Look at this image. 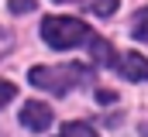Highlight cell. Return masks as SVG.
<instances>
[{"label":"cell","instance_id":"cell-1","mask_svg":"<svg viewBox=\"0 0 148 137\" xmlns=\"http://www.w3.org/2000/svg\"><path fill=\"white\" fill-rule=\"evenodd\" d=\"M28 79H31V86H38V89H48L55 96H66L79 82H93V65H83V62H69V65H35L28 72Z\"/></svg>","mask_w":148,"mask_h":137},{"label":"cell","instance_id":"cell-9","mask_svg":"<svg viewBox=\"0 0 148 137\" xmlns=\"http://www.w3.org/2000/svg\"><path fill=\"white\" fill-rule=\"evenodd\" d=\"M14 96H17V86H14V82H7V79H0V110L14 100Z\"/></svg>","mask_w":148,"mask_h":137},{"label":"cell","instance_id":"cell-11","mask_svg":"<svg viewBox=\"0 0 148 137\" xmlns=\"http://www.w3.org/2000/svg\"><path fill=\"white\" fill-rule=\"evenodd\" d=\"M97 100H100V103H114V93H110V89H100Z\"/></svg>","mask_w":148,"mask_h":137},{"label":"cell","instance_id":"cell-3","mask_svg":"<svg viewBox=\"0 0 148 137\" xmlns=\"http://www.w3.org/2000/svg\"><path fill=\"white\" fill-rule=\"evenodd\" d=\"M114 68H117L124 79H131V82H145V79H148V58L138 55V52H124V55H117Z\"/></svg>","mask_w":148,"mask_h":137},{"label":"cell","instance_id":"cell-7","mask_svg":"<svg viewBox=\"0 0 148 137\" xmlns=\"http://www.w3.org/2000/svg\"><path fill=\"white\" fill-rule=\"evenodd\" d=\"M131 34L138 38V41H148V7L134 17V24H131Z\"/></svg>","mask_w":148,"mask_h":137},{"label":"cell","instance_id":"cell-5","mask_svg":"<svg viewBox=\"0 0 148 137\" xmlns=\"http://www.w3.org/2000/svg\"><path fill=\"white\" fill-rule=\"evenodd\" d=\"M90 55H93V65H114L117 62V52L110 48V41L100 38V34L90 38Z\"/></svg>","mask_w":148,"mask_h":137},{"label":"cell","instance_id":"cell-4","mask_svg":"<svg viewBox=\"0 0 148 137\" xmlns=\"http://www.w3.org/2000/svg\"><path fill=\"white\" fill-rule=\"evenodd\" d=\"M21 123L28 127V130H48L52 127V106L48 103H38V100H31V103H24V110H21Z\"/></svg>","mask_w":148,"mask_h":137},{"label":"cell","instance_id":"cell-10","mask_svg":"<svg viewBox=\"0 0 148 137\" xmlns=\"http://www.w3.org/2000/svg\"><path fill=\"white\" fill-rule=\"evenodd\" d=\"M7 7H10L14 14H28V10H35V0H10Z\"/></svg>","mask_w":148,"mask_h":137},{"label":"cell","instance_id":"cell-12","mask_svg":"<svg viewBox=\"0 0 148 137\" xmlns=\"http://www.w3.org/2000/svg\"><path fill=\"white\" fill-rule=\"evenodd\" d=\"M141 134H145V137H148V123H145V127H141Z\"/></svg>","mask_w":148,"mask_h":137},{"label":"cell","instance_id":"cell-2","mask_svg":"<svg viewBox=\"0 0 148 137\" xmlns=\"http://www.w3.org/2000/svg\"><path fill=\"white\" fill-rule=\"evenodd\" d=\"M41 38L52 45V48H76L83 41H90L93 34L83 21L76 17H45L41 21Z\"/></svg>","mask_w":148,"mask_h":137},{"label":"cell","instance_id":"cell-6","mask_svg":"<svg viewBox=\"0 0 148 137\" xmlns=\"http://www.w3.org/2000/svg\"><path fill=\"white\" fill-rule=\"evenodd\" d=\"M59 137H97V130L76 120V123H66V127H62V134H59Z\"/></svg>","mask_w":148,"mask_h":137},{"label":"cell","instance_id":"cell-13","mask_svg":"<svg viewBox=\"0 0 148 137\" xmlns=\"http://www.w3.org/2000/svg\"><path fill=\"white\" fill-rule=\"evenodd\" d=\"M55 3H73V0H55Z\"/></svg>","mask_w":148,"mask_h":137},{"label":"cell","instance_id":"cell-8","mask_svg":"<svg viewBox=\"0 0 148 137\" xmlns=\"http://www.w3.org/2000/svg\"><path fill=\"white\" fill-rule=\"evenodd\" d=\"M90 10H97L100 17H110L117 10V0H90Z\"/></svg>","mask_w":148,"mask_h":137}]
</instances>
